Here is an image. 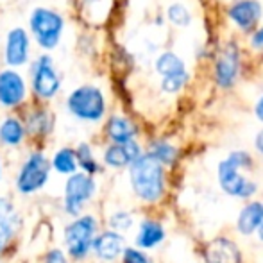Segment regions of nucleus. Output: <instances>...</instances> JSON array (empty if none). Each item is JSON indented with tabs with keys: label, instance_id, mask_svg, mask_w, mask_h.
I'll list each match as a JSON object with an SVG mask.
<instances>
[{
	"label": "nucleus",
	"instance_id": "4",
	"mask_svg": "<svg viewBox=\"0 0 263 263\" xmlns=\"http://www.w3.org/2000/svg\"><path fill=\"white\" fill-rule=\"evenodd\" d=\"M52 172L50 158L42 149H32L24 158L14 176V190L22 197H31L47 186Z\"/></svg>",
	"mask_w": 263,
	"mask_h": 263
},
{
	"label": "nucleus",
	"instance_id": "36",
	"mask_svg": "<svg viewBox=\"0 0 263 263\" xmlns=\"http://www.w3.org/2000/svg\"><path fill=\"white\" fill-rule=\"evenodd\" d=\"M2 174H4V166H2V158H0V183H2Z\"/></svg>",
	"mask_w": 263,
	"mask_h": 263
},
{
	"label": "nucleus",
	"instance_id": "31",
	"mask_svg": "<svg viewBox=\"0 0 263 263\" xmlns=\"http://www.w3.org/2000/svg\"><path fill=\"white\" fill-rule=\"evenodd\" d=\"M79 6L81 13L84 11L88 14H95L107 9V0H79Z\"/></svg>",
	"mask_w": 263,
	"mask_h": 263
},
{
	"label": "nucleus",
	"instance_id": "2",
	"mask_svg": "<svg viewBox=\"0 0 263 263\" xmlns=\"http://www.w3.org/2000/svg\"><path fill=\"white\" fill-rule=\"evenodd\" d=\"M101 233V222L95 215L84 213L72 218L63 228V249L76 263L84 261L93 251V242Z\"/></svg>",
	"mask_w": 263,
	"mask_h": 263
},
{
	"label": "nucleus",
	"instance_id": "8",
	"mask_svg": "<svg viewBox=\"0 0 263 263\" xmlns=\"http://www.w3.org/2000/svg\"><path fill=\"white\" fill-rule=\"evenodd\" d=\"M31 91L38 101L49 102L61 91V77L49 54H42L31 65Z\"/></svg>",
	"mask_w": 263,
	"mask_h": 263
},
{
	"label": "nucleus",
	"instance_id": "28",
	"mask_svg": "<svg viewBox=\"0 0 263 263\" xmlns=\"http://www.w3.org/2000/svg\"><path fill=\"white\" fill-rule=\"evenodd\" d=\"M122 263H154V261L145 251L138 249V247H127L124 256H122Z\"/></svg>",
	"mask_w": 263,
	"mask_h": 263
},
{
	"label": "nucleus",
	"instance_id": "25",
	"mask_svg": "<svg viewBox=\"0 0 263 263\" xmlns=\"http://www.w3.org/2000/svg\"><path fill=\"white\" fill-rule=\"evenodd\" d=\"M147 153L151 154L153 158H156L163 166L165 165H172L174 159L177 156V151L172 143L165 142V140H156L149 145V151Z\"/></svg>",
	"mask_w": 263,
	"mask_h": 263
},
{
	"label": "nucleus",
	"instance_id": "29",
	"mask_svg": "<svg viewBox=\"0 0 263 263\" xmlns=\"http://www.w3.org/2000/svg\"><path fill=\"white\" fill-rule=\"evenodd\" d=\"M186 83H188V73L177 76V77H168V79L161 81V90L165 91V93H177Z\"/></svg>",
	"mask_w": 263,
	"mask_h": 263
},
{
	"label": "nucleus",
	"instance_id": "12",
	"mask_svg": "<svg viewBox=\"0 0 263 263\" xmlns=\"http://www.w3.org/2000/svg\"><path fill=\"white\" fill-rule=\"evenodd\" d=\"M125 249H127V243L122 233H117L113 229H102L95 238L91 254L102 263H113L122 260Z\"/></svg>",
	"mask_w": 263,
	"mask_h": 263
},
{
	"label": "nucleus",
	"instance_id": "18",
	"mask_svg": "<svg viewBox=\"0 0 263 263\" xmlns=\"http://www.w3.org/2000/svg\"><path fill=\"white\" fill-rule=\"evenodd\" d=\"M206 263H240L242 254L235 242L228 238H215L204 249Z\"/></svg>",
	"mask_w": 263,
	"mask_h": 263
},
{
	"label": "nucleus",
	"instance_id": "35",
	"mask_svg": "<svg viewBox=\"0 0 263 263\" xmlns=\"http://www.w3.org/2000/svg\"><path fill=\"white\" fill-rule=\"evenodd\" d=\"M258 238H260V240H263V222H261L260 229H258Z\"/></svg>",
	"mask_w": 263,
	"mask_h": 263
},
{
	"label": "nucleus",
	"instance_id": "10",
	"mask_svg": "<svg viewBox=\"0 0 263 263\" xmlns=\"http://www.w3.org/2000/svg\"><path fill=\"white\" fill-rule=\"evenodd\" d=\"M29 86L25 77L14 68L0 70V107L18 109L27 102Z\"/></svg>",
	"mask_w": 263,
	"mask_h": 263
},
{
	"label": "nucleus",
	"instance_id": "24",
	"mask_svg": "<svg viewBox=\"0 0 263 263\" xmlns=\"http://www.w3.org/2000/svg\"><path fill=\"white\" fill-rule=\"evenodd\" d=\"M76 153H77V161H79L81 172L95 177L102 170L101 161H99L93 153V147H91L88 142H81L79 145L76 147Z\"/></svg>",
	"mask_w": 263,
	"mask_h": 263
},
{
	"label": "nucleus",
	"instance_id": "33",
	"mask_svg": "<svg viewBox=\"0 0 263 263\" xmlns=\"http://www.w3.org/2000/svg\"><path fill=\"white\" fill-rule=\"evenodd\" d=\"M254 115H256V118L260 122H263V95L260 99H258L256 106H254Z\"/></svg>",
	"mask_w": 263,
	"mask_h": 263
},
{
	"label": "nucleus",
	"instance_id": "6",
	"mask_svg": "<svg viewBox=\"0 0 263 263\" xmlns=\"http://www.w3.org/2000/svg\"><path fill=\"white\" fill-rule=\"evenodd\" d=\"M29 32L43 50H54L65 32V18L50 7H34L29 16Z\"/></svg>",
	"mask_w": 263,
	"mask_h": 263
},
{
	"label": "nucleus",
	"instance_id": "23",
	"mask_svg": "<svg viewBox=\"0 0 263 263\" xmlns=\"http://www.w3.org/2000/svg\"><path fill=\"white\" fill-rule=\"evenodd\" d=\"M156 72L163 79H168V77H177V76H184L186 72V66H184L183 59L174 52H163L158 55L156 59Z\"/></svg>",
	"mask_w": 263,
	"mask_h": 263
},
{
	"label": "nucleus",
	"instance_id": "27",
	"mask_svg": "<svg viewBox=\"0 0 263 263\" xmlns=\"http://www.w3.org/2000/svg\"><path fill=\"white\" fill-rule=\"evenodd\" d=\"M166 14H168V20L172 22L174 25H177V27H188L192 22L190 11H188L183 4H172V6L168 7V11H166Z\"/></svg>",
	"mask_w": 263,
	"mask_h": 263
},
{
	"label": "nucleus",
	"instance_id": "9",
	"mask_svg": "<svg viewBox=\"0 0 263 263\" xmlns=\"http://www.w3.org/2000/svg\"><path fill=\"white\" fill-rule=\"evenodd\" d=\"M22 229H24V217L20 210L11 197L0 195V261L9 254Z\"/></svg>",
	"mask_w": 263,
	"mask_h": 263
},
{
	"label": "nucleus",
	"instance_id": "3",
	"mask_svg": "<svg viewBox=\"0 0 263 263\" xmlns=\"http://www.w3.org/2000/svg\"><path fill=\"white\" fill-rule=\"evenodd\" d=\"M66 113L84 124H99L106 117V95L95 84H81L73 88L65 101Z\"/></svg>",
	"mask_w": 263,
	"mask_h": 263
},
{
	"label": "nucleus",
	"instance_id": "5",
	"mask_svg": "<svg viewBox=\"0 0 263 263\" xmlns=\"http://www.w3.org/2000/svg\"><path fill=\"white\" fill-rule=\"evenodd\" d=\"M251 165V156L243 151H235L218 163V183L228 195L247 199L256 194V183L242 176V168Z\"/></svg>",
	"mask_w": 263,
	"mask_h": 263
},
{
	"label": "nucleus",
	"instance_id": "21",
	"mask_svg": "<svg viewBox=\"0 0 263 263\" xmlns=\"http://www.w3.org/2000/svg\"><path fill=\"white\" fill-rule=\"evenodd\" d=\"M263 222V202H251V204L243 206L238 215V222L236 228L242 235L249 236L253 233H258Z\"/></svg>",
	"mask_w": 263,
	"mask_h": 263
},
{
	"label": "nucleus",
	"instance_id": "19",
	"mask_svg": "<svg viewBox=\"0 0 263 263\" xmlns=\"http://www.w3.org/2000/svg\"><path fill=\"white\" fill-rule=\"evenodd\" d=\"M229 18L238 25L242 31H249L260 22L261 4L256 0H240L229 9Z\"/></svg>",
	"mask_w": 263,
	"mask_h": 263
},
{
	"label": "nucleus",
	"instance_id": "16",
	"mask_svg": "<svg viewBox=\"0 0 263 263\" xmlns=\"http://www.w3.org/2000/svg\"><path fill=\"white\" fill-rule=\"evenodd\" d=\"M25 122L18 115H6L0 120V145L6 149H18L27 140Z\"/></svg>",
	"mask_w": 263,
	"mask_h": 263
},
{
	"label": "nucleus",
	"instance_id": "34",
	"mask_svg": "<svg viewBox=\"0 0 263 263\" xmlns=\"http://www.w3.org/2000/svg\"><path fill=\"white\" fill-rule=\"evenodd\" d=\"M254 145H256L258 153H261V154H263V129L256 135V140H254Z\"/></svg>",
	"mask_w": 263,
	"mask_h": 263
},
{
	"label": "nucleus",
	"instance_id": "11",
	"mask_svg": "<svg viewBox=\"0 0 263 263\" xmlns=\"http://www.w3.org/2000/svg\"><path fill=\"white\" fill-rule=\"evenodd\" d=\"M31 58V32L24 27H13L7 31L4 42V63L9 68H20L27 65Z\"/></svg>",
	"mask_w": 263,
	"mask_h": 263
},
{
	"label": "nucleus",
	"instance_id": "14",
	"mask_svg": "<svg viewBox=\"0 0 263 263\" xmlns=\"http://www.w3.org/2000/svg\"><path fill=\"white\" fill-rule=\"evenodd\" d=\"M25 129L27 136L34 142H43L54 133L55 127V117L50 113V109L43 106H34L24 115Z\"/></svg>",
	"mask_w": 263,
	"mask_h": 263
},
{
	"label": "nucleus",
	"instance_id": "7",
	"mask_svg": "<svg viewBox=\"0 0 263 263\" xmlns=\"http://www.w3.org/2000/svg\"><path fill=\"white\" fill-rule=\"evenodd\" d=\"M97 181L93 176H88L84 172H77L73 176L66 177L63 184V201L61 208L66 217L77 218L84 215V208L88 202L93 201L97 195Z\"/></svg>",
	"mask_w": 263,
	"mask_h": 263
},
{
	"label": "nucleus",
	"instance_id": "17",
	"mask_svg": "<svg viewBox=\"0 0 263 263\" xmlns=\"http://www.w3.org/2000/svg\"><path fill=\"white\" fill-rule=\"evenodd\" d=\"M104 135L109 143H129L136 140L138 129L124 115H111L106 120Z\"/></svg>",
	"mask_w": 263,
	"mask_h": 263
},
{
	"label": "nucleus",
	"instance_id": "22",
	"mask_svg": "<svg viewBox=\"0 0 263 263\" xmlns=\"http://www.w3.org/2000/svg\"><path fill=\"white\" fill-rule=\"evenodd\" d=\"M50 165L52 170L59 176L70 177L73 174L79 172V161H77V153L72 147H61L52 154L50 158Z\"/></svg>",
	"mask_w": 263,
	"mask_h": 263
},
{
	"label": "nucleus",
	"instance_id": "1",
	"mask_svg": "<svg viewBox=\"0 0 263 263\" xmlns=\"http://www.w3.org/2000/svg\"><path fill=\"white\" fill-rule=\"evenodd\" d=\"M129 184L138 201L156 204L165 194V168L156 158L143 153L129 166Z\"/></svg>",
	"mask_w": 263,
	"mask_h": 263
},
{
	"label": "nucleus",
	"instance_id": "15",
	"mask_svg": "<svg viewBox=\"0 0 263 263\" xmlns=\"http://www.w3.org/2000/svg\"><path fill=\"white\" fill-rule=\"evenodd\" d=\"M238 50L233 43H229L222 49V52L217 58V63H215V79H217L218 86H231L236 79V73H238Z\"/></svg>",
	"mask_w": 263,
	"mask_h": 263
},
{
	"label": "nucleus",
	"instance_id": "26",
	"mask_svg": "<svg viewBox=\"0 0 263 263\" xmlns=\"http://www.w3.org/2000/svg\"><path fill=\"white\" fill-rule=\"evenodd\" d=\"M133 226H135V215L127 210H117L107 217V229H113L122 235L129 231Z\"/></svg>",
	"mask_w": 263,
	"mask_h": 263
},
{
	"label": "nucleus",
	"instance_id": "32",
	"mask_svg": "<svg viewBox=\"0 0 263 263\" xmlns=\"http://www.w3.org/2000/svg\"><path fill=\"white\" fill-rule=\"evenodd\" d=\"M251 43H253L254 49L258 50H263V27L258 29L256 32L253 34V40H251Z\"/></svg>",
	"mask_w": 263,
	"mask_h": 263
},
{
	"label": "nucleus",
	"instance_id": "20",
	"mask_svg": "<svg viewBox=\"0 0 263 263\" xmlns=\"http://www.w3.org/2000/svg\"><path fill=\"white\" fill-rule=\"evenodd\" d=\"M165 240V228L161 226V222L154 220V218H143L140 222L138 233H136V247L142 251H151L156 249L159 243Z\"/></svg>",
	"mask_w": 263,
	"mask_h": 263
},
{
	"label": "nucleus",
	"instance_id": "13",
	"mask_svg": "<svg viewBox=\"0 0 263 263\" xmlns=\"http://www.w3.org/2000/svg\"><path fill=\"white\" fill-rule=\"evenodd\" d=\"M140 156H143V151L136 140L129 143H109L102 153V165L113 170L129 168Z\"/></svg>",
	"mask_w": 263,
	"mask_h": 263
},
{
	"label": "nucleus",
	"instance_id": "30",
	"mask_svg": "<svg viewBox=\"0 0 263 263\" xmlns=\"http://www.w3.org/2000/svg\"><path fill=\"white\" fill-rule=\"evenodd\" d=\"M72 260L68 258L65 249L61 247H50L42 258V263H70Z\"/></svg>",
	"mask_w": 263,
	"mask_h": 263
}]
</instances>
